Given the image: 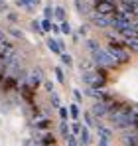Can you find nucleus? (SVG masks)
I'll return each mask as SVG.
<instances>
[{
    "mask_svg": "<svg viewBox=\"0 0 138 146\" xmlns=\"http://www.w3.org/2000/svg\"><path fill=\"white\" fill-rule=\"evenodd\" d=\"M47 48L51 49L53 53H59V55L63 53V51H61V48H59V42H57V40H53V38H47Z\"/></svg>",
    "mask_w": 138,
    "mask_h": 146,
    "instance_id": "f8f14e48",
    "label": "nucleus"
},
{
    "mask_svg": "<svg viewBox=\"0 0 138 146\" xmlns=\"http://www.w3.org/2000/svg\"><path fill=\"white\" fill-rule=\"evenodd\" d=\"M53 18H57L59 22H65V8L63 6H55L53 8Z\"/></svg>",
    "mask_w": 138,
    "mask_h": 146,
    "instance_id": "4468645a",
    "label": "nucleus"
},
{
    "mask_svg": "<svg viewBox=\"0 0 138 146\" xmlns=\"http://www.w3.org/2000/svg\"><path fill=\"white\" fill-rule=\"evenodd\" d=\"M63 34H71V26H69V22L65 20V22H61V28H59Z\"/></svg>",
    "mask_w": 138,
    "mask_h": 146,
    "instance_id": "c85d7f7f",
    "label": "nucleus"
},
{
    "mask_svg": "<svg viewBox=\"0 0 138 146\" xmlns=\"http://www.w3.org/2000/svg\"><path fill=\"white\" fill-rule=\"evenodd\" d=\"M65 140H67V146H79V140H77V138H75L73 134H69Z\"/></svg>",
    "mask_w": 138,
    "mask_h": 146,
    "instance_id": "a878e982",
    "label": "nucleus"
},
{
    "mask_svg": "<svg viewBox=\"0 0 138 146\" xmlns=\"http://www.w3.org/2000/svg\"><path fill=\"white\" fill-rule=\"evenodd\" d=\"M38 142H40L42 146H53L55 144V138H53L51 132H42V134L38 136Z\"/></svg>",
    "mask_w": 138,
    "mask_h": 146,
    "instance_id": "6e6552de",
    "label": "nucleus"
},
{
    "mask_svg": "<svg viewBox=\"0 0 138 146\" xmlns=\"http://www.w3.org/2000/svg\"><path fill=\"white\" fill-rule=\"evenodd\" d=\"M59 117H61V121H67V117H69V109H65V107H59Z\"/></svg>",
    "mask_w": 138,
    "mask_h": 146,
    "instance_id": "cd10ccee",
    "label": "nucleus"
},
{
    "mask_svg": "<svg viewBox=\"0 0 138 146\" xmlns=\"http://www.w3.org/2000/svg\"><path fill=\"white\" fill-rule=\"evenodd\" d=\"M40 26H42V34H44V32H49V30H51V20H46V18H44V20L40 22Z\"/></svg>",
    "mask_w": 138,
    "mask_h": 146,
    "instance_id": "412c9836",
    "label": "nucleus"
},
{
    "mask_svg": "<svg viewBox=\"0 0 138 146\" xmlns=\"http://www.w3.org/2000/svg\"><path fill=\"white\" fill-rule=\"evenodd\" d=\"M87 48H89V51H97V49H99V44H97V42H95V40H87Z\"/></svg>",
    "mask_w": 138,
    "mask_h": 146,
    "instance_id": "5701e85b",
    "label": "nucleus"
},
{
    "mask_svg": "<svg viewBox=\"0 0 138 146\" xmlns=\"http://www.w3.org/2000/svg\"><path fill=\"white\" fill-rule=\"evenodd\" d=\"M18 6H24V8H28V10H32V6H34V2H32V0H18Z\"/></svg>",
    "mask_w": 138,
    "mask_h": 146,
    "instance_id": "393cba45",
    "label": "nucleus"
},
{
    "mask_svg": "<svg viewBox=\"0 0 138 146\" xmlns=\"http://www.w3.org/2000/svg\"><path fill=\"white\" fill-rule=\"evenodd\" d=\"M95 12L97 14H105V16H115L118 12V6L111 0H97L95 2Z\"/></svg>",
    "mask_w": 138,
    "mask_h": 146,
    "instance_id": "20e7f679",
    "label": "nucleus"
},
{
    "mask_svg": "<svg viewBox=\"0 0 138 146\" xmlns=\"http://www.w3.org/2000/svg\"><path fill=\"white\" fill-rule=\"evenodd\" d=\"M55 77H57V81H59V83H63V81H65V77H63V69H61V67H55Z\"/></svg>",
    "mask_w": 138,
    "mask_h": 146,
    "instance_id": "bb28decb",
    "label": "nucleus"
},
{
    "mask_svg": "<svg viewBox=\"0 0 138 146\" xmlns=\"http://www.w3.org/2000/svg\"><path fill=\"white\" fill-rule=\"evenodd\" d=\"M51 105L59 109V97H57V93H51Z\"/></svg>",
    "mask_w": 138,
    "mask_h": 146,
    "instance_id": "c756f323",
    "label": "nucleus"
},
{
    "mask_svg": "<svg viewBox=\"0 0 138 146\" xmlns=\"http://www.w3.org/2000/svg\"><path fill=\"white\" fill-rule=\"evenodd\" d=\"M73 97H75V101H77V103H81L83 95H81V91H77V89H75V91H73Z\"/></svg>",
    "mask_w": 138,
    "mask_h": 146,
    "instance_id": "473e14b6",
    "label": "nucleus"
},
{
    "mask_svg": "<svg viewBox=\"0 0 138 146\" xmlns=\"http://www.w3.org/2000/svg\"><path fill=\"white\" fill-rule=\"evenodd\" d=\"M44 16H46V20H51L53 18V8L51 6H46L44 8Z\"/></svg>",
    "mask_w": 138,
    "mask_h": 146,
    "instance_id": "b1692460",
    "label": "nucleus"
},
{
    "mask_svg": "<svg viewBox=\"0 0 138 146\" xmlns=\"http://www.w3.org/2000/svg\"><path fill=\"white\" fill-rule=\"evenodd\" d=\"M24 146H42V144H40L38 140H26V144H24Z\"/></svg>",
    "mask_w": 138,
    "mask_h": 146,
    "instance_id": "f704fd0d",
    "label": "nucleus"
},
{
    "mask_svg": "<svg viewBox=\"0 0 138 146\" xmlns=\"http://www.w3.org/2000/svg\"><path fill=\"white\" fill-rule=\"evenodd\" d=\"M91 55H93V63H97L99 67H115V65H116L115 59H113L105 49H101V48L97 49V51H93Z\"/></svg>",
    "mask_w": 138,
    "mask_h": 146,
    "instance_id": "7ed1b4c3",
    "label": "nucleus"
},
{
    "mask_svg": "<svg viewBox=\"0 0 138 146\" xmlns=\"http://www.w3.org/2000/svg\"><path fill=\"white\" fill-rule=\"evenodd\" d=\"M83 117H85V122H87V126H93V117H91V113H85Z\"/></svg>",
    "mask_w": 138,
    "mask_h": 146,
    "instance_id": "7c9ffc66",
    "label": "nucleus"
},
{
    "mask_svg": "<svg viewBox=\"0 0 138 146\" xmlns=\"http://www.w3.org/2000/svg\"><path fill=\"white\" fill-rule=\"evenodd\" d=\"M81 77H83V81L89 85V89H101V87L105 85V81H107V77H105V71H103L101 67H97L95 71L83 73Z\"/></svg>",
    "mask_w": 138,
    "mask_h": 146,
    "instance_id": "f257e3e1",
    "label": "nucleus"
},
{
    "mask_svg": "<svg viewBox=\"0 0 138 146\" xmlns=\"http://www.w3.org/2000/svg\"><path fill=\"white\" fill-rule=\"evenodd\" d=\"M44 85H46V89L49 93H53V83H51V81H44Z\"/></svg>",
    "mask_w": 138,
    "mask_h": 146,
    "instance_id": "72a5a7b5",
    "label": "nucleus"
},
{
    "mask_svg": "<svg viewBox=\"0 0 138 146\" xmlns=\"http://www.w3.org/2000/svg\"><path fill=\"white\" fill-rule=\"evenodd\" d=\"M51 126V122L47 121V119H42V121H36V128L38 130H47Z\"/></svg>",
    "mask_w": 138,
    "mask_h": 146,
    "instance_id": "f3484780",
    "label": "nucleus"
},
{
    "mask_svg": "<svg viewBox=\"0 0 138 146\" xmlns=\"http://www.w3.org/2000/svg\"><path fill=\"white\" fill-rule=\"evenodd\" d=\"M107 53H109V55H111V57L116 61V65H118V63H126V61L130 59L128 51L122 48L118 42H111V46L107 48Z\"/></svg>",
    "mask_w": 138,
    "mask_h": 146,
    "instance_id": "f03ea898",
    "label": "nucleus"
},
{
    "mask_svg": "<svg viewBox=\"0 0 138 146\" xmlns=\"http://www.w3.org/2000/svg\"><path fill=\"white\" fill-rule=\"evenodd\" d=\"M59 130H61L63 138H67L69 134H71V130H69V124H67V121H61V124H59Z\"/></svg>",
    "mask_w": 138,
    "mask_h": 146,
    "instance_id": "a211bd4d",
    "label": "nucleus"
},
{
    "mask_svg": "<svg viewBox=\"0 0 138 146\" xmlns=\"http://www.w3.org/2000/svg\"><path fill=\"white\" fill-rule=\"evenodd\" d=\"M75 8H77V12H79V14H87V12H89V8H87V2H85V0H75Z\"/></svg>",
    "mask_w": 138,
    "mask_h": 146,
    "instance_id": "dca6fc26",
    "label": "nucleus"
},
{
    "mask_svg": "<svg viewBox=\"0 0 138 146\" xmlns=\"http://www.w3.org/2000/svg\"><path fill=\"white\" fill-rule=\"evenodd\" d=\"M99 146H109V140L107 138H99Z\"/></svg>",
    "mask_w": 138,
    "mask_h": 146,
    "instance_id": "c9c22d12",
    "label": "nucleus"
},
{
    "mask_svg": "<svg viewBox=\"0 0 138 146\" xmlns=\"http://www.w3.org/2000/svg\"><path fill=\"white\" fill-rule=\"evenodd\" d=\"M79 144L81 146L89 144V128H87V126H81V132H79Z\"/></svg>",
    "mask_w": 138,
    "mask_h": 146,
    "instance_id": "1a4fd4ad",
    "label": "nucleus"
},
{
    "mask_svg": "<svg viewBox=\"0 0 138 146\" xmlns=\"http://www.w3.org/2000/svg\"><path fill=\"white\" fill-rule=\"evenodd\" d=\"M61 61H63L67 67H71V65H73V59H71V55H69V53H61Z\"/></svg>",
    "mask_w": 138,
    "mask_h": 146,
    "instance_id": "4be33fe9",
    "label": "nucleus"
},
{
    "mask_svg": "<svg viewBox=\"0 0 138 146\" xmlns=\"http://www.w3.org/2000/svg\"><path fill=\"white\" fill-rule=\"evenodd\" d=\"M79 34H81V36H85V34H87V28H85V26H81V28H79Z\"/></svg>",
    "mask_w": 138,
    "mask_h": 146,
    "instance_id": "4c0bfd02",
    "label": "nucleus"
},
{
    "mask_svg": "<svg viewBox=\"0 0 138 146\" xmlns=\"http://www.w3.org/2000/svg\"><path fill=\"white\" fill-rule=\"evenodd\" d=\"M97 130H99V136H101V138H107V140L111 138V130H109L107 126H103L101 122H97Z\"/></svg>",
    "mask_w": 138,
    "mask_h": 146,
    "instance_id": "2eb2a0df",
    "label": "nucleus"
},
{
    "mask_svg": "<svg viewBox=\"0 0 138 146\" xmlns=\"http://www.w3.org/2000/svg\"><path fill=\"white\" fill-rule=\"evenodd\" d=\"M107 115H109V109H107V105H105V103H101V101H99V103H95V105L91 107V117H95L97 122H99V119H105Z\"/></svg>",
    "mask_w": 138,
    "mask_h": 146,
    "instance_id": "0eeeda50",
    "label": "nucleus"
},
{
    "mask_svg": "<svg viewBox=\"0 0 138 146\" xmlns=\"http://www.w3.org/2000/svg\"><path fill=\"white\" fill-rule=\"evenodd\" d=\"M120 34H122L124 38H138V30H136V28H134L132 24L126 26V28H124V30H122Z\"/></svg>",
    "mask_w": 138,
    "mask_h": 146,
    "instance_id": "9b49d317",
    "label": "nucleus"
},
{
    "mask_svg": "<svg viewBox=\"0 0 138 146\" xmlns=\"http://www.w3.org/2000/svg\"><path fill=\"white\" fill-rule=\"evenodd\" d=\"M20 93H22V97L26 99V101H30V103L34 101V89H30L26 83H24L22 87H20Z\"/></svg>",
    "mask_w": 138,
    "mask_h": 146,
    "instance_id": "9d476101",
    "label": "nucleus"
},
{
    "mask_svg": "<svg viewBox=\"0 0 138 146\" xmlns=\"http://www.w3.org/2000/svg\"><path fill=\"white\" fill-rule=\"evenodd\" d=\"M79 115H81V113H79L77 103H75V105H71V107H69V117H71V119H79Z\"/></svg>",
    "mask_w": 138,
    "mask_h": 146,
    "instance_id": "6ab92c4d",
    "label": "nucleus"
},
{
    "mask_svg": "<svg viewBox=\"0 0 138 146\" xmlns=\"http://www.w3.org/2000/svg\"><path fill=\"white\" fill-rule=\"evenodd\" d=\"M0 2H4V0H0Z\"/></svg>",
    "mask_w": 138,
    "mask_h": 146,
    "instance_id": "58836bf2",
    "label": "nucleus"
},
{
    "mask_svg": "<svg viewBox=\"0 0 138 146\" xmlns=\"http://www.w3.org/2000/svg\"><path fill=\"white\" fill-rule=\"evenodd\" d=\"M91 22H93V26H97V28H109V26L113 24V16H105V14L93 12L91 14Z\"/></svg>",
    "mask_w": 138,
    "mask_h": 146,
    "instance_id": "423d86ee",
    "label": "nucleus"
},
{
    "mask_svg": "<svg viewBox=\"0 0 138 146\" xmlns=\"http://www.w3.org/2000/svg\"><path fill=\"white\" fill-rule=\"evenodd\" d=\"M69 130H71V134H73V136H79V132H81V124H79V122L69 124Z\"/></svg>",
    "mask_w": 138,
    "mask_h": 146,
    "instance_id": "aec40b11",
    "label": "nucleus"
},
{
    "mask_svg": "<svg viewBox=\"0 0 138 146\" xmlns=\"http://www.w3.org/2000/svg\"><path fill=\"white\" fill-rule=\"evenodd\" d=\"M126 48H130L132 51H136L138 53V38H124V42H122Z\"/></svg>",
    "mask_w": 138,
    "mask_h": 146,
    "instance_id": "ddd939ff",
    "label": "nucleus"
},
{
    "mask_svg": "<svg viewBox=\"0 0 138 146\" xmlns=\"http://www.w3.org/2000/svg\"><path fill=\"white\" fill-rule=\"evenodd\" d=\"M10 32H12L14 38H22V32H18V30H10Z\"/></svg>",
    "mask_w": 138,
    "mask_h": 146,
    "instance_id": "e433bc0d",
    "label": "nucleus"
},
{
    "mask_svg": "<svg viewBox=\"0 0 138 146\" xmlns=\"http://www.w3.org/2000/svg\"><path fill=\"white\" fill-rule=\"evenodd\" d=\"M44 83V75H42V69L40 67H34V69H30V73L26 75V85L30 87V89H38L40 85Z\"/></svg>",
    "mask_w": 138,
    "mask_h": 146,
    "instance_id": "39448f33",
    "label": "nucleus"
},
{
    "mask_svg": "<svg viewBox=\"0 0 138 146\" xmlns=\"http://www.w3.org/2000/svg\"><path fill=\"white\" fill-rule=\"evenodd\" d=\"M32 28H34L36 32H40V34H42V26H40V22H38V20H34V22H32Z\"/></svg>",
    "mask_w": 138,
    "mask_h": 146,
    "instance_id": "2f4dec72",
    "label": "nucleus"
}]
</instances>
